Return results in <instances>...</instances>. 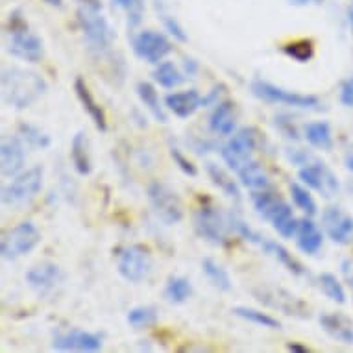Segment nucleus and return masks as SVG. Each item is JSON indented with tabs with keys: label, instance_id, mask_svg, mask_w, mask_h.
<instances>
[{
	"label": "nucleus",
	"instance_id": "ddd939ff",
	"mask_svg": "<svg viewBox=\"0 0 353 353\" xmlns=\"http://www.w3.org/2000/svg\"><path fill=\"white\" fill-rule=\"evenodd\" d=\"M10 39H8V54L13 58L23 59L26 63H37L43 58L45 47L39 35L32 34L28 28L15 30V32H8Z\"/></svg>",
	"mask_w": 353,
	"mask_h": 353
},
{
	"label": "nucleus",
	"instance_id": "bb28decb",
	"mask_svg": "<svg viewBox=\"0 0 353 353\" xmlns=\"http://www.w3.org/2000/svg\"><path fill=\"white\" fill-rule=\"evenodd\" d=\"M205 172H208L209 180L213 181L214 187H219L220 191L224 192L228 198H233L235 202L241 200V189L239 183L233 180L232 176L224 170V168L216 165V163H208L205 165Z\"/></svg>",
	"mask_w": 353,
	"mask_h": 353
},
{
	"label": "nucleus",
	"instance_id": "e433bc0d",
	"mask_svg": "<svg viewBox=\"0 0 353 353\" xmlns=\"http://www.w3.org/2000/svg\"><path fill=\"white\" fill-rule=\"evenodd\" d=\"M319 285L320 290L324 292L325 298H330L331 301H335L339 305L346 303V290L342 287V283L339 281L335 274L324 272L319 276Z\"/></svg>",
	"mask_w": 353,
	"mask_h": 353
},
{
	"label": "nucleus",
	"instance_id": "a211bd4d",
	"mask_svg": "<svg viewBox=\"0 0 353 353\" xmlns=\"http://www.w3.org/2000/svg\"><path fill=\"white\" fill-rule=\"evenodd\" d=\"M324 244V233L313 222V216H303L296 232V246L305 255H316Z\"/></svg>",
	"mask_w": 353,
	"mask_h": 353
},
{
	"label": "nucleus",
	"instance_id": "f704fd0d",
	"mask_svg": "<svg viewBox=\"0 0 353 353\" xmlns=\"http://www.w3.org/2000/svg\"><path fill=\"white\" fill-rule=\"evenodd\" d=\"M290 189V198H292V202L298 209L303 211V214L307 216H314V214L319 213V205L314 202L313 194L309 191V187L301 185L298 181H292L289 185Z\"/></svg>",
	"mask_w": 353,
	"mask_h": 353
},
{
	"label": "nucleus",
	"instance_id": "9d476101",
	"mask_svg": "<svg viewBox=\"0 0 353 353\" xmlns=\"http://www.w3.org/2000/svg\"><path fill=\"white\" fill-rule=\"evenodd\" d=\"M298 178H300L303 185L320 192L325 198H333L335 194H339V189H341L335 172L324 161H319L314 157H311V161L307 165L300 167Z\"/></svg>",
	"mask_w": 353,
	"mask_h": 353
},
{
	"label": "nucleus",
	"instance_id": "a18cd8bd",
	"mask_svg": "<svg viewBox=\"0 0 353 353\" xmlns=\"http://www.w3.org/2000/svg\"><path fill=\"white\" fill-rule=\"evenodd\" d=\"M341 104L346 105V108H353V78H347V80L342 81L341 85Z\"/></svg>",
	"mask_w": 353,
	"mask_h": 353
},
{
	"label": "nucleus",
	"instance_id": "5fc2aeb1",
	"mask_svg": "<svg viewBox=\"0 0 353 353\" xmlns=\"http://www.w3.org/2000/svg\"><path fill=\"white\" fill-rule=\"evenodd\" d=\"M350 189H352V192H353V183H350Z\"/></svg>",
	"mask_w": 353,
	"mask_h": 353
},
{
	"label": "nucleus",
	"instance_id": "473e14b6",
	"mask_svg": "<svg viewBox=\"0 0 353 353\" xmlns=\"http://www.w3.org/2000/svg\"><path fill=\"white\" fill-rule=\"evenodd\" d=\"M232 313L239 319L246 320V322H252L255 325H261V327H267V330H281V322L278 319H274L270 314L263 313L259 309H252V307L237 305L233 307Z\"/></svg>",
	"mask_w": 353,
	"mask_h": 353
},
{
	"label": "nucleus",
	"instance_id": "f257e3e1",
	"mask_svg": "<svg viewBox=\"0 0 353 353\" xmlns=\"http://www.w3.org/2000/svg\"><path fill=\"white\" fill-rule=\"evenodd\" d=\"M2 99L10 108L26 110L47 93V81L34 70L10 67L2 70Z\"/></svg>",
	"mask_w": 353,
	"mask_h": 353
},
{
	"label": "nucleus",
	"instance_id": "a878e982",
	"mask_svg": "<svg viewBox=\"0 0 353 353\" xmlns=\"http://www.w3.org/2000/svg\"><path fill=\"white\" fill-rule=\"evenodd\" d=\"M70 161L80 176H89L93 170L89 148H87V137L83 132H78L70 141Z\"/></svg>",
	"mask_w": 353,
	"mask_h": 353
},
{
	"label": "nucleus",
	"instance_id": "8fccbe9b",
	"mask_svg": "<svg viewBox=\"0 0 353 353\" xmlns=\"http://www.w3.org/2000/svg\"><path fill=\"white\" fill-rule=\"evenodd\" d=\"M313 2H320V0H290V4H294V6H309Z\"/></svg>",
	"mask_w": 353,
	"mask_h": 353
},
{
	"label": "nucleus",
	"instance_id": "39448f33",
	"mask_svg": "<svg viewBox=\"0 0 353 353\" xmlns=\"http://www.w3.org/2000/svg\"><path fill=\"white\" fill-rule=\"evenodd\" d=\"M146 196L150 202V208L157 219L167 226L180 224L183 220V203H181L178 192L172 191L163 181H152L146 189Z\"/></svg>",
	"mask_w": 353,
	"mask_h": 353
},
{
	"label": "nucleus",
	"instance_id": "3c124183",
	"mask_svg": "<svg viewBox=\"0 0 353 353\" xmlns=\"http://www.w3.org/2000/svg\"><path fill=\"white\" fill-rule=\"evenodd\" d=\"M47 6H52V8H61L63 6V0H43Z\"/></svg>",
	"mask_w": 353,
	"mask_h": 353
},
{
	"label": "nucleus",
	"instance_id": "72a5a7b5",
	"mask_svg": "<svg viewBox=\"0 0 353 353\" xmlns=\"http://www.w3.org/2000/svg\"><path fill=\"white\" fill-rule=\"evenodd\" d=\"M19 137L30 146V148H35V150H47L52 139L47 132H43L39 126L35 124H30V122H21L19 124Z\"/></svg>",
	"mask_w": 353,
	"mask_h": 353
},
{
	"label": "nucleus",
	"instance_id": "7ed1b4c3",
	"mask_svg": "<svg viewBox=\"0 0 353 353\" xmlns=\"http://www.w3.org/2000/svg\"><path fill=\"white\" fill-rule=\"evenodd\" d=\"M43 180H45V168L41 165H34L17 174L10 183L2 187V194H0L2 205L21 208L30 203L43 189Z\"/></svg>",
	"mask_w": 353,
	"mask_h": 353
},
{
	"label": "nucleus",
	"instance_id": "6e6552de",
	"mask_svg": "<svg viewBox=\"0 0 353 353\" xmlns=\"http://www.w3.org/2000/svg\"><path fill=\"white\" fill-rule=\"evenodd\" d=\"M259 134L255 128H241L239 132L230 135V141L220 148V156L228 167L237 172L244 163L252 159V154L257 150Z\"/></svg>",
	"mask_w": 353,
	"mask_h": 353
},
{
	"label": "nucleus",
	"instance_id": "4be33fe9",
	"mask_svg": "<svg viewBox=\"0 0 353 353\" xmlns=\"http://www.w3.org/2000/svg\"><path fill=\"white\" fill-rule=\"evenodd\" d=\"M322 330L341 344H353L352 320L341 313H324L320 316Z\"/></svg>",
	"mask_w": 353,
	"mask_h": 353
},
{
	"label": "nucleus",
	"instance_id": "09e8293b",
	"mask_svg": "<svg viewBox=\"0 0 353 353\" xmlns=\"http://www.w3.org/2000/svg\"><path fill=\"white\" fill-rule=\"evenodd\" d=\"M344 165H346L347 172L353 174V152H350V154H347L346 159H344Z\"/></svg>",
	"mask_w": 353,
	"mask_h": 353
},
{
	"label": "nucleus",
	"instance_id": "f8f14e48",
	"mask_svg": "<svg viewBox=\"0 0 353 353\" xmlns=\"http://www.w3.org/2000/svg\"><path fill=\"white\" fill-rule=\"evenodd\" d=\"M255 300L265 303V305L272 307V309H278L281 313L290 314V316H298V319H307L309 316V307L296 298L294 294H290L285 289H279V287H263L261 285L259 289H254Z\"/></svg>",
	"mask_w": 353,
	"mask_h": 353
},
{
	"label": "nucleus",
	"instance_id": "20e7f679",
	"mask_svg": "<svg viewBox=\"0 0 353 353\" xmlns=\"http://www.w3.org/2000/svg\"><path fill=\"white\" fill-rule=\"evenodd\" d=\"M41 243V232L34 222H21L12 230L2 233L0 239V254L6 261H15L19 257L32 254Z\"/></svg>",
	"mask_w": 353,
	"mask_h": 353
},
{
	"label": "nucleus",
	"instance_id": "603ef678",
	"mask_svg": "<svg viewBox=\"0 0 353 353\" xmlns=\"http://www.w3.org/2000/svg\"><path fill=\"white\" fill-rule=\"evenodd\" d=\"M347 19H350V26H352V34H353V8L350 10V13H347Z\"/></svg>",
	"mask_w": 353,
	"mask_h": 353
},
{
	"label": "nucleus",
	"instance_id": "c03bdc74",
	"mask_svg": "<svg viewBox=\"0 0 353 353\" xmlns=\"http://www.w3.org/2000/svg\"><path fill=\"white\" fill-rule=\"evenodd\" d=\"M276 126H278V130L285 135V137H289V139H294V141L300 139V134H298V130H296L294 122L290 121L289 117H285V115L276 117Z\"/></svg>",
	"mask_w": 353,
	"mask_h": 353
},
{
	"label": "nucleus",
	"instance_id": "ea45409f",
	"mask_svg": "<svg viewBox=\"0 0 353 353\" xmlns=\"http://www.w3.org/2000/svg\"><path fill=\"white\" fill-rule=\"evenodd\" d=\"M228 222H230V226H232V230L235 233H237L239 237L244 239V241H248V243L252 244H261L263 243V239L265 237H261L259 233L255 232V230H252V228L244 222L239 214L235 213H230L228 214Z\"/></svg>",
	"mask_w": 353,
	"mask_h": 353
},
{
	"label": "nucleus",
	"instance_id": "393cba45",
	"mask_svg": "<svg viewBox=\"0 0 353 353\" xmlns=\"http://www.w3.org/2000/svg\"><path fill=\"white\" fill-rule=\"evenodd\" d=\"M263 250H265V254H268L270 257L278 261L279 265H283L289 272H292L294 276H305V267L301 265L300 261L296 259L294 255L290 254L289 250L285 248L283 244L276 243L272 239H263V243H261Z\"/></svg>",
	"mask_w": 353,
	"mask_h": 353
},
{
	"label": "nucleus",
	"instance_id": "cd10ccee",
	"mask_svg": "<svg viewBox=\"0 0 353 353\" xmlns=\"http://www.w3.org/2000/svg\"><path fill=\"white\" fill-rule=\"evenodd\" d=\"M270 224H272L274 230L278 232L279 237L292 239V237H296L300 219H296L294 213H292V208H290L287 202H283L281 205H279L278 211L272 214Z\"/></svg>",
	"mask_w": 353,
	"mask_h": 353
},
{
	"label": "nucleus",
	"instance_id": "1a4fd4ad",
	"mask_svg": "<svg viewBox=\"0 0 353 353\" xmlns=\"http://www.w3.org/2000/svg\"><path fill=\"white\" fill-rule=\"evenodd\" d=\"M192 226H194L198 237L205 243L213 244V246L226 244L228 219L213 205L198 208L192 214Z\"/></svg>",
	"mask_w": 353,
	"mask_h": 353
},
{
	"label": "nucleus",
	"instance_id": "9b49d317",
	"mask_svg": "<svg viewBox=\"0 0 353 353\" xmlns=\"http://www.w3.org/2000/svg\"><path fill=\"white\" fill-rule=\"evenodd\" d=\"M134 54L146 63L157 65L172 52V43L167 35L156 30H141L132 39Z\"/></svg>",
	"mask_w": 353,
	"mask_h": 353
},
{
	"label": "nucleus",
	"instance_id": "49530a36",
	"mask_svg": "<svg viewBox=\"0 0 353 353\" xmlns=\"http://www.w3.org/2000/svg\"><path fill=\"white\" fill-rule=\"evenodd\" d=\"M287 350L292 353H309V347L301 346L300 342H289V344H287Z\"/></svg>",
	"mask_w": 353,
	"mask_h": 353
},
{
	"label": "nucleus",
	"instance_id": "412c9836",
	"mask_svg": "<svg viewBox=\"0 0 353 353\" xmlns=\"http://www.w3.org/2000/svg\"><path fill=\"white\" fill-rule=\"evenodd\" d=\"M165 105L178 119H189L202 108V97H200L196 89H189V91H181V93H170L165 97Z\"/></svg>",
	"mask_w": 353,
	"mask_h": 353
},
{
	"label": "nucleus",
	"instance_id": "de8ad7c7",
	"mask_svg": "<svg viewBox=\"0 0 353 353\" xmlns=\"http://www.w3.org/2000/svg\"><path fill=\"white\" fill-rule=\"evenodd\" d=\"M183 67H185V74H189V76L196 74L198 63H196V61H194V59H185V63H183Z\"/></svg>",
	"mask_w": 353,
	"mask_h": 353
},
{
	"label": "nucleus",
	"instance_id": "dca6fc26",
	"mask_svg": "<svg viewBox=\"0 0 353 353\" xmlns=\"http://www.w3.org/2000/svg\"><path fill=\"white\" fill-rule=\"evenodd\" d=\"M322 228L335 244H347L353 235V219L341 208H327L322 213Z\"/></svg>",
	"mask_w": 353,
	"mask_h": 353
},
{
	"label": "nucleus",
	"instance_id": "4468645a",
	"mask_svg": "<svg viewBox=\"0 0 353 353\" xmlns=\"http://www.w3.org/2000/svg\"><path fill=\"white\" fill-rule=\"evenodd\" d=\"M52 350H56V352L94 353L102 350V339L94 333H89V331L70 330L67 333L54 336Z\"/></svg>",
	"mask_w": 353,
	"mask_h": 353
},
{
	"label": "nucleus",
	"instance_id": "2eb2a0df",
	"mask_svg": "<svg viewBox=\"0 0 353 353\" xmlns=\"http://www.w3.org/2000/svg\"><path fill=\"white\" fill-rule=\"evenodd\" d=\"M21 137H4L0 145V172L4 178H15L24 170L26 150Z\"/></svg>",
	"mask_w": 353,
	"mask_h": 353
},
{
	"label": "nucleus",
	"instance_id": "c9c22d12",
	"mask_svg": "<svg viewBox=\"0 0 353 353\" xmlns=\"http://www.w3.org/2000/svg\"><path fill=\"white\" fill-rule=\"evenodd\" d=\"M192 287L191 281L183 276H170L165 285V298L170 303H183L191 298Z\"/></svg>",
	"mask_w": 353,
	"mask_h": 353
},
{
	"label": "nucleus",
	"instance_id": "864d4df0",
	"mask_svg": "<svg viewBox=\"0 0 353 353\" xmlns=\"http://www.w3.org/2000/svg\"><path fill=\"white\" fill-rule=\"evenodd\" d=\"M156 6H157V10H161V13H163V0H156Z\"/></svg>",
	"mask_w": 353,
	"mask_h": 353
},
{
	"label": "nucleus",
	"instance_id": "5701e85b",
	"mask_svg": "<svg viewBox=\"0 0 353 353\" xmlns=\"http://www.w3.org/2000/svg\"><path fill=\"white\" fill-rule=\"evenodd\" d=\"M237 176L241 185L250 189V191H265L270 185V178H268L265 167L259 161H254V159L244 163L243 167L237 170Z\"/></svg>",
	"mask_w": 353,
	"mask_h": 353
},
{
	"label": "nucleus",
	"instance_id": "37998d69",
	"mask_svg": "<svg viewBox=\"0 0 353 353\" xmlns=\"http://www.w3.org/2000/svg\"><path fill=\"white\" fill-rule=\"evenodd\" d=\"M161 21H163V26H165V30H167L168 34L172 35L174 39L180 41V43H187V34L185 30H183V26H181L178 21L174 17H170V15H167V13H161Z\"/></svg>",
	"mask_w": 353,
	"mask_h": 353
},
{
	"label": "nucleus",
	"instance_id": "c85d7f7f",
	"mask_svg": "<svg viewBox=\"0 0 353 353\" xmlns=\"http://www.w3.org/2000/svg\"><path fill=\"white\" fill-rule=\"evenodd\" d=\"M135 91H137V97H139V100L143 102V105L152 113V117H154L157 122L167 124V113H165L161 102H159L156 87L152 85L150 81H139L137 87H135Z\"/></svg>",
	"mask_w": 353,
	"mask_h": 353
},
{
	"label": "nucleus",
	"instance_id": "2f4dec72",
	"mask_svg": "<svg viewBox=\"0 0 353 353\" xmlns=\"http://www.w3.org/2000/svg\"><path fill=\"white\" fill-rule=\"evenodd\" d=\"M152 76H154V81L159 83L161 87H165V89H174V87L181 85L185 81V74L172 61H161V63H157Z\"/></svg>",
	"mask_w": 353,
	"mask_h": 353
},
{
	"label": "nucleus",
	"instance_id": "6ab92c4d",
	"mask_svg": "<svg viewBox=\"0 0 353 353\" xmlns=\"http://www.w3.org/2000/svg\"><path fill=\"white\" fill-rule=\"evenodd\" d=\"M237 115H235V102L232 100H220L214 105L213 113L209 117V130L219 137H230L235 132Z\"/></svg>",
	"mask_w": 353,
	"mask_h": 353
},
{
	"label": "nucleus",
	"instance_id": "c756f323",
	"mask_svg": "<svg viewBox=\"0 0 353 353\" xmlns=\"http://www.w3.org/2000/svg\"><path fill=\"white\" fill-rule=\"evenodd\" d=\"M283 202V198L278 196L276 192L268 191V189H265V191H255V194L252 196V203H254L255 213L259 214L263 220H267V222H270L272 214L278 211L279 205Z\"/></svg>",
	"mask_w": 353,
	"mask_h": 353
},
{
	"label": "nucleus",
	"instance_id": "f3484780",
	"mask_svg": "<svg viewBox=\"0 0 353 353\" xmlns=\"http://www.w3.org/2000/svg\"><path fill=\"white\" fill-rule=\"evenodd\" d=\"M24 278L34 292H37L39 296H47L61 281V268L56 263L45 261V263H39L30 268Z\"/></svg>",
	"mask_w": 353,
	"mask_h": 353
},
{
	"label": "nucleus",
	"instance_id": "7c9ffc66",
	"mask_svg": "<svg viewBox=\"0 0 353 353\" xmlns=\"http://www.w3.org/2000/svg\"><path fill=\"white\" fill-rule=\"evenodd\" d=\"M202 272L203 276L209 279V283L213 285L214 289L224 290V292L232 290L233 283L232 278H230V274H228L226 268L222 267V265H219L214 259L205 257V259L202 261Z\"/></svg>",
	"mask_w": 353,
	"mask_h": 353
},
{
	"label": "nucleus",
	"instance_id": "b1692460",
	"mask_svg": "<svg viewBox=\"0 0 353 353\" xmlns=\"http://www.w3.org/2000/svg\"><path fill=\"white\" fill-rule=\"evenodd\" d=\"M303 139L316 150L330 152L333 148V132H331L330 122H307L303 126Z\"/></svg>",
	"mask_w": 353,
	"mask_h": 353
},
{
	"label": "nucleus",
	"instance_id": "aec40b11",
	"mask_svg": "<svg viewBox=\"0 0 353 353\" xmlns=\"http://www.w3.org/2000/svg\"><path fill=\"white\" fill-rule=\"evenodd\" d=\"M74 93L80 100V104L83 105V110L87 111V115L91 117V121L94 122V126L99 132H108V117H105V111L102 110V105L94 100L93 93H91V89L87 87L85 80L83 78H76L74 80Z\"/></svg>",
	"mask_w": 353,
	"mask_h": 353
},
{
	"label": "nucleus",
	"instance_id": "a19ab883",
	"mask_svg": "<svg viewBox=\"0 0 353 353\" xmlns=\"http://www.w3.org/2000/svg\"><path fill=\"white\" fill-rule=\"evenodd\" d=\"M113 2L126 12L130 28H134L141 23L143 13H145V2L143 0H113Z\"/></svg>",
	"mask_w": 353,
	"mask_h": 353
},
{
	"label": "nucleus",
	"instance_id": "58836bf2",
	"mask_svg": "<svg viewBox=\"0 0 353 353\" xmlns=\"http://www.w3.org/2000/svg\"><path fill=\"white\" fill-rule=\"evenodd\" d=\"M128 324L135 327V330H145V327H150L157 322V311L150 305H139L134 307L126 316Z\"/></svg>",
	"mask_w": 353,
	"mask_h": 353
},
{
	"label": "nucleus",
	"instance_id": "0eeeda50",
	"mask_svg": "<svg viewBox=\"0 0 353 353\" xmlns=\"http://www.w3.org/2000/svg\"><path fill=\"white\" fill-rule=\"evenodd\" d=\"M252 93L268 104L290 105V108H300V110H314L320 105L319 97H314V94L292 93V91H287L283 87L274 85L270 81L261 80V78H255L252 81Z\"/></svg>",
	"mask_w": 353,
	"mask_h": 353
},
{
	"label": "nucleus",
	"instance_id": "423d86ee",
	"mask_svg": "<svg viewBox=\"0 0 353 353\" xmlns=\"http://www.w3.org/2000/svg\"><path fill=\"white\" fill-rule=\"evenodd\" d=\"M152 254L143 244H130L117 254V270L130 283L145 281L152 272Z\"/></svg>",
	"mask_w": 353,
	"mask_h": 353
},
{
	"label": "nucleus",
	"instance_id": "4c0bfd02",
	"mask_svg": "<svg viewBox=\"0 0 353 353\" xmlns=\"http://www.w3.org/2000/svg\"><path fill=\"white\" fill-rule=\"evenodd\" d=\"M283 52L298 63H309L314 58V43L311 39H298L287 43Z\"/></svg>",
	"mask_w": 353,
	"mask_h": 353
},
{
	"label": "nucleus",
	"instance_id": "79ce46f5",
	"mask_svg": "<svg viewBox=\"0 0 353 353\" xmlns=\"http://www.w3.org/2000/svg\"><path fill=\"white\" fill-rule=\"evenodd\" d=\"M170 157H172L174 165H178L181 172L187 174V176H191V178H196L198 176V168L196 165L189 159V157L180 150V148H176V146H170V150H168Z\"/></svg>",
	"mask_w": 353,
	"mask_h": 353
},
{
	"label": "nucleus",
	"instance_id": "f03ea898",
	"mask_svg": "<svg viewBox=\"0 0 353 353\" xmlns=\"http://www.w3.org/2000/svg\"><path fill=\"white\" fill-rule=\"evenodd\" d=\"M76 19L80 24L85 43L94 52L110 50L115 39V32L105 19L100 0H76Z\"/></svg>",
	"mask_w": 353,
	"mask_h": 353
}]
</instances>
